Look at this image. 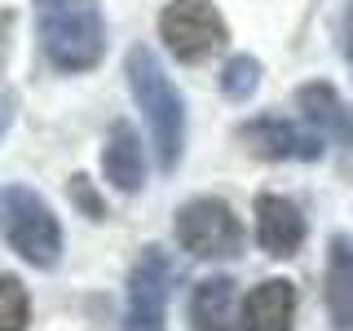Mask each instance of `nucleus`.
Wrapping results in <instances>:
<instances>
[{
	"mask_svg": "<svg viewBox=\"0 0 353 331\" xmlns=\"http://www.w3.org/2000/svg\"><path fill=\"white\" fill-rule=\"evenodd\" d=\"M124 75L132 88V102L146 115L154 154H159V168L172 172L185 154V97L176 93V84L168 80L163 62L154 58L150 44H132L124 58Z\"/></svg>",
	"mask_w": 353,
	"mask_h": 331,
	"instance_id": "1",
	"label": "nucleus"
},
{
	"mask_svg": "<svg viewBox=\"0 0 353 331\" xmlns=\"http://www.w3.org/2000/svg\"><path fill=\"white\" fill-rule=\"evenodd\" d=\"M172 230H176V243L199 261H230L243 252V221L216 194H199L190 203H181Z\"/></svg>",
	"mask_w": 353,
	"mask_h": 331,
	"instance_id": "4",
	"label": "nucleus"
},
{
	"mask_svg": "<svg viewBox=\"0 0 353 331\" xmlns=\"http://www.w3.org/2000/svg\"><path fill=\"white\" fill-rule=\"evenodd\" d=\"M256 88H261V62L252 53H234V58L221 66V93L230 102H248Z\"/></svg>",
	"mask_w": 353,
	"mask_h": 331,
	"instance_id": "14",
	"label": "nucleus"
},
{
	"mask_svg": "<svg viewBox=\"0 0 353 331\" xmlns=\"http://www.w3.org/2000/svg\"><path fill=\"white\" fill-rule=\"evenodd\" d=\"M292 323H296V283L265 279L248 292L239 314L243 331H292Z\"/></svg>",
	"mask_w": 353,
	"mask_h": 331,
	"instance_id": "11",
	"label": "nucleus"
},
{
	"mask_svg": "<svg viewBox=\"0 0 353 331\" xmlns=\"http://www.w3.org/2000/svg\"><path fill=\"white\" fill-rule=\"evenodd\" d=\"M0 239L36 270H53L62 261V225L53 208L31 185H0Z\"/></svg>",
	"mask_w": 353,
	"mask_h": 331,
	"instance_id": "3",
	"label": "nucleus"
},
{
	"mask_svg": "<svg viewBox=\"0 0 353 331\" xmlns=\"http://www.w3.org/2000/svg\"><path fill=\"white\" fill-rule=\"evenodd\" d=\"M14 22H18V14H14V9H0V75H5L9 49H14Z\"/></svg>",
	"mask_w": 353,
	"mask_h": 331,
	"instance_id": "17",
	"label": "nucleus"
},
{
	"mask_svg": "<svg viewBox=\"0 0 353 331\" xmlns=\"http://www.w3.org/2000/svg\"><path fill=\"white\" fill-rule=\"evenodd\" d=\"M159 36L176 62H203L230 44V27L212 0H172L159 14Z\"/></svg>",
	"mask_w": 353,
	"mask_h": 331,
	"instance_id": "5",
	"label": "nucleus"
},
{
	"mask_svg": "<svg viewBox=\"0 0 353 331\" xmlns=\"http://www.w3.org/2000/svg\"><path fill=\"white\" fill-rule=\"evenodd\" d=\"M36 31L49 66L66 75L93 71L106 53V22L97 0H36Z\"/></svg>",
	"mask_w": 353,
	"mask_h": 331,
	"instance_id": "2",
	"label": "nucleus"
},
{
	"mask_svg": "<svg viewBox=\"0 0 353 331\" xmlns=\"http://www.w3.org/2000/svg\"><path fill=\"white\" fill-rule=\"evenodd\" d=\"M176 283V265L163 248H141V257L128 270V309H124V331H163L168 318V296Z\"/></svg>",
	"mask_w": 353,
	"mask_h": 331,
	"instance_id": "6",
	"label": "nucleus"
},
{
	"mask_svg": "<svg viewBox=\"0 0 353 331\" xmlns=\"http://www.w3.org/2000/svg\"><path fill=\"white\" fill-rule=\"evenodd\" d=\"M71 199L80 203V212H84V217H93V221H102V217H106V203L97 199V190L88 185V177H84V172H75V177H71Z\"/></svg>",
	"mask_w": 353,
	"mask_h": 331,
	"instance_id": "16",
	"label": "nucleus"
},
{
	"mask_svg": "<svg viewBox=\"0 0 353 331\" xmlns=\"http://www.w3.org/2000/svg\"><path fill=\"white\" fill-rule=\"evenodd\" d=\"M323 305H327L331 331H353V243L345 234L331 239V252H327Z\"/></svg>",
	"mask_w": 353,
	"mask_h": 331,
	"instance_id": "12",
	"label": "nucleus"
},
{
	"mask_svg": "<svg viewBox=\"0 0 353 331\" xmlns=\"http://www.w3.org/2000/svg\"><path fill=\"white\" fill-rule=\"evenodd\" d=\"M256 243L265 248V257H274V261L296 257L305 243L301 208L283 194H256Z\"/></svg>",
	"mask_w": 353,
	"mask_h": 331,
	"instance_id": "8",
	"label": "nucleus"
},
{
	"mask_svg": "<svg viewBox=\"0 0 353 331\" xmlns=\"http://www.w3.org/2000/svg\"><path fill=\"white\" fill-rule=\"evenodd\" d=\"M296 106L305 110V124L318 132V137H331L340 146H353V110L340 102V93L327 80H309L296 88Z\"/></svg>",
	"mask_w": 353,
	"mask_h": 331,
	"instance_id": "10",
	"label": "nucleus"
},
{
	"mask_svg": "<svg viewBox=\"0 0 353 331\" xmlns=\"http://www.w3.org/2000/svg\"><path fill=\"white\" fill-rule=\"evenodd\" d=\"M102 172L119 194H137L146 185V154H141V137L128 119H115L102 146Z\"/></svg>",
	"mask_w": 353,
	"mask_h": 331,
	"instance_id": "9",
	"label": "nucleus"
},
{
	"mask_svg": "<svg viewBox=\"0 0 353 331\" xmlns=\"http://www.w3.org/2000/svg\"><path fill=\"white\" fill-rule=\"evenodd\" d=\"M239 141H248L252 154H261V159H296V163H314L323 159L327 141L318 137L314 128L296 124V119H279V115H256L248 119V124H239Z\"/></svg>",
	"mask_w": 353,
	"mask_h": 331,
	"instance_id": "7",
	"label": "nucleus"
},
{
	"mask_svg": "<svg viewBox=\"0 0 353 331\" xmlns=\"http://www.w3.org/2000/svg\"><path fill=\"white\" fill-rule=\"evenodd\" d=\"M345 58L353 66V5H349V18H345Z\"/></svg>",
	"mask_w": 353,
	"mask_h": 331,
	"instance_id": "19",
	"label": "nucleus"
},
{
	"mask_svg": "<svg viewBox=\"0 0 353 331\" xmlns=\"http://www.w3.org/2000/svg\"><path fill=\"white\" fill-rule=\"evenodd\" d=\"M31 323V296L14 274H0V331H27Z\"/></svg>",
	"mask_w": 353,
	"mask_h": 331,
	"instance_id": "15",
	"label": "nucleus"
},
{
	"mask_svg": "<svg viewBox=\"0 0 353 331\" xmlns=\"http://www.w3.org/2000/svg\"><path fill=\"white\" fill-rule=\"evenodd\" d=\"M14 110H18L14 97H0V137L9 132V124H14Z\"/></svg>",
	"mask_w": 353,
	"mask_h": 331,
	"instance_id": "18",
	"label": "nucleus"
},
{
	"mask_svg": "<svg viewBox=\"0 0 353 331\" xmlns=\"http://www.w3.org/2000/svg\"><path fill=\"white\" fill-rule=\"evenodd\" d=\"M190 327L194 331H234V279L216 274L190 292Z\"/></svg>",
	"mask_w": 353,
	"mask_h": 331,
	"instance_id": "13",
	"label": "nucleus"
}]
</instances>
